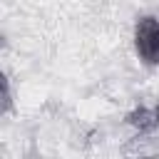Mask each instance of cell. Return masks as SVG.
I'll list each match as a JSON object with an SVG mask.
<instances>
[{
  "label": "cell",
  "instance_id": "6da1fadb",
  "mask_svg": "<svg viewBox=\"0 0 159 159\" xmlns=\"http://www.w3.org/2000/svg\"><path fill=\"white\" fill-rule=\"evenodd\" d=\"M134 50L144 65H159V20L144 15L134 25Z\"/></svg>",
  "mask_w": 159,
  "mask_h": 159
},
{
  "label": "cell",
  "instance_id": "7a4b0ae2",
  "mask_svg": "<svg viewBox=\"0 0 159 159\" xmlns=\"http://www.w3.org/2000/svg\"><path fill=\"white\" fill-rule=\"evenodd\" d=\"M127 124L134 127L137 132H154L159 127V119H157V109H149V107H134L129 114H127Z\"/></svg>",
  "mask_w": 159,
  "mask_h": 159
},
{
  "label": "cell",
  "instance_id": "3957f363",
  "mask_svg": "<svg viewBox=\"0 0 159 159\" xmlns=\"http://www.w3.org/2000/svg\"><path fill=\"white\" fill-rule=\"evenodd\" d=\"M12 107V94H10V82L7 77H2V114H7Z\"/></svg>",
  "mask_w": 159,
  "mask_h": 159
},
{
  "label": "cell",
  "instance_id": "277c9868",
  "mask_svg": "<svg viewBox=\"0 0 159 159\" xmlns=\"http://www.w3.org/2000/svg\"><path fill=\"white\" fill-rule=\"evenodd\" d=\"M154 109H157V119H159V104H157V107H154Z\"/></svg>",
  "mask_w": 159,
  "mask_h": 159
}]
</instances>
